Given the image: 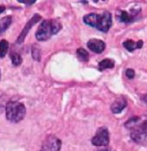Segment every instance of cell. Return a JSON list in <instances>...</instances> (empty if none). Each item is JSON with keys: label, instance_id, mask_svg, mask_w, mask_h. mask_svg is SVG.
<instances>
[{"label": "cell", "instance_id": "cell-1", "mask_svg": "<svg viewBox=\"0 0 147 151\" xmlns=\"http://www.w3.org/2000/svg\"><path fill=\"white\" fill-rule=\"evenodd\" d=\"M131 131V138L137 143L143 144L147 141V116H134L125 123Z\"/></svg>", "mask_w": 147, "mask_h": 151}, {"label": "cell", "instance_id": "cell-2", "mask_svg": "<svg viewBox=\"0 0 147 151\" xmlns=\"http://www.w3.org/2000/svg\"><path fill=\"white\" fill-rule=\"evenodd\" d=\"M83 21L85 24L90 25L97 30H100L102 32H107L112 27V14L104 11V12L98 14V13H90L83 17Z\"/></svg>", "mask_w": 147, "mask_h": 151}, {"label": "cell", "instance_id": "cell-3", "mask_svg": "<svg viewBox=\"0 0 147 151\" xmlns=\"http://www.w3.org/2000/svg\"><path fill=\"white\" fill-rule=\"evenodd\" d=\"M62 29V24L57 19L44 20L36 32V38L38 41H45L51 36L57 34Z\"/></svg>", "mask_w": 147, "mask_h": 151}, {"label": "cell", "instance_id": "cell-4", "mask_svg": "<svg viewBox=\"0 0 147 151\" xmlns=\"http://www.w3.org/2000/svg\"><path fill=\"white\" fill-rule=\"evenodd\" d=\"M6 119L12 122L22 121L26 113L25 106L17 101H10L5 106Z\"/></svg>", "mask_w": 147, "mask_h": 151}, {"label": "cell", "instance_id": "cell-5", "mask_svg": "<svg viewBox=\"0 0 147 151\" xmlns=\"http://www.w3.org/2000/svg\"><path fill=\"white\" fill-rule=\"evenodd\" d=\"M110 142V135L106 127H100L96 131L95 136L91 139L94 146H107Z\"/></svg>", "mask_w": 147, "mask_h": 151}, {"label": "cell", "instance_id": "cell-6", "mask_svg": "<svg viewBox=\"0 0 147 151\" xmlns=\"http://www.w3.org/2000/svg\"><path fill=\"white\" fill-rule=\"evenodd\" d=\"M61 146L62 142L59 137L54 135H50L44 139L40 151H59Z\"/></svg>", "mask_w": 147, "mask_h": 151}, {"label": "cell", "instance_id": "cell-7", "mask_svg": "<svg viewBox=\"0 0 147 151\" xmlns=\"http://www.w3.org/2000/svg\"><path fill=\"white\" fill-rule=\"evenodd\" d=\"M40 19H41V16L39 14H34L33 15V17L29 20V22L25 24V28L23 29L22 32L20 33V35L18 36V37L17 39V44H22L25 41V38L26 37L27 34L29 33L30 30L32 28V26L35 24H37L38 21H40Z\"/></svg>", "mask_w": 147, "mask_h": 151}, {"label": "cell", "instance_id": "cell-8", "mask_svg": "<svg viewBox=\"0 0 147 151\" xmlns=\"http://www.w3.org/2000/svg\"><path fill=\"white\" fill-rule=\"evenodd\" d=\"M87 46L90 50L95 53H101L105 49V43L100 39L92 38L87 42Z\"/></svg>", "mask_w": 147, "mask_h": 151}, {"label": "cell", "instance_id": "cell-9", "mask_svg": "<svg viewBox=\"0 0 147 151\" xmlns=\"http://www.w3.org/2000/svg\"><path fill=\"white\" fill-rule=\"evenodd\" d=\"M126 106H127L126 99L124 96H119L112 104L111 109L114 114H119L125 109Z\"/></svg>", "mask_w": 147, "mask_h": 151}, {"label": "cell", "instance_id": "cell-10", "mask_svg": "<svg viewBox=\"0 0 147 151\" xmlns=\"http://www.w3.org/2000/svg\"><path fill=\"white\" fill-rule=\"evenodd\" d=\"M143 41L142 40H139L138 42H134L133 40H126L125 42L123 43V45L124 47L130 52H133L136 49H140L143 47Z\"/></svg>", "mask_w": 147, "mask_h": 151}, {"label": "cell", "instance_id": "cell-11", "mask_svg": "<svg viewBox=\"0 0 147 151\" xmlns=\"http://www.w3.org/2000/svg\"><path fill=\"white\" fill-rule=\"evenodd\" d=\"M118 20L122 23L125 24H130L134 21L135 19V15H131L125 11H120L118 15Z\"/></svg>", "mask_w": 147, "mask_h": 151}, {"label": "cell", "instance_id": "cell-12", "mask_svg": "<svg viewBox=\"0 0 147 151\" xmlns=\"http://www.w3.org/2000/svg\"><path fill=\"white\" fill-rule=\"evenodd\" d=\"M12 22V16H6L0 19V34H3L10 27Z\"/></svg>", "mask_w": 147, "mask_h": 151}, {"label": "cell", "instance_id": "cell-13", "mask_svg": "<svg viewBox=\"0 0 147 151\" xmlns=\"http://www.w3.org/2000/svg\"><path fill=\"white\" fill-rule=\"evenodd\" d=\"M115 65V62L110 58H105L98 63V70L100 71H103L106 69H112Z\"/></svg>", "mask_w": 147, "mask_h": 151}, {"label": "cell", "instance_id": "cell-14", "mask_svg": "<svg viewBox=\"0 0 147 151\" xmlns=\"http://www.w3.org/2000/svg\"><path fill=\"white\" fill-rule=\"evenodd\" d=\"M77 57L82 62H87L89 60V53L83 48H78L77 50Z\"/></svg>", "mask_w": 147, "mask_h": 151}, {"label": "cell", "instance_id": "cell-15", "mask_svg": "<svg viewBox=\"0 0 147 151\" xmlns=\"http://www.w3.org/2000/svg\"><path fill=\"white\" fill-rule=\"evenodd\" d=\"M9 49V43L6 40L0 41V58H3L5 57Z\"/></svg>", "mask_w": 147, "mask_h": 151}, {"label": "cell", "instance_id": "cell-16", "mask_svg": "<svg viewBox=\"0 0 147 151\" xmlns=\"http://www.w3.org/2000/svg\"><path fill=\"white\" fill-rule=\"evenodd\" d=\"M11 60L12 63L14 66H18L22 63V58L19 54L16 53V52H12L11 54Z\"/></svg>", "mask_w": 147, "mask_h": 151}, {"label": "cell", "instance_id": "cell-17", "mask_svg": "<svg viewBox=\"0 0 147 151\" xmlns=\"http://www.w3.org/2000/svg\"><path fill=\"white\" fill-rule=\"evenodd\" d=\"M31 55L33 59L36 61H40L41 59V50L38 46H33L31 49Z\"/></svg>", "mask_w": 147, "mask_h": 151}, {"label": "cell", "instance_id": "cell-18", "mask_svg": "<svg viewBox=\"0 0 147 151\" xmlns=\"http://www.w3.org/2000/svg\"><path fill=\"white\" fill-rule=\"evenodd\" d=\"M125 75L129 78V79H133L135 76V71L133 69H127L125 71Z\"/></svg>", "mask_w": 147, "mask_h": 151}, {"label": "cell", "instance_id": "cell-19", "mask_svg": "<svg viewBox=\"0 0 147 151\" xmlns=\"http://www.w3.org/2000/svg\"><path fill=\"white\" fill-rule=\"evenodd\" d=\"M19 3H23V4H28V5H30V4H33L36 3V0H18Z\"/></svg>", "mask_w": 147, "mask_h": 151}, {"label": "cell", "instance_id": "cell-20", "mask_svg": "<svg viewBox=\"0 0 147 151\" xmlns=\"http://www.w3.org/2000/svg\"><path fill=\"white\" fill-rule=\"evenodd\" d=\"M4 10H5V7H4V6H0V14H1L2 12H4Z\"/></svg>", "mask_w": 147, "mask_h": 151}, {"label": "cell", "instance_id": "cell-21", "mask_svg": "<svg viewBox=\"0 0 147 151\" xmlns=\"http://www.w3.org/2000/svg\"><path fill=\"white\" fill-rule=\"evenodd\" d=\"M3 111H4V107L2 105H0V114L3 113Z\"/></svg>", "mask_w": 147, "mask_h": 151}, {"label": "cell", "instance_id": "cell-22", "mask_svg": "<svg viewBox=\"0 0 147 151\" xmlns=\"http://www.w3.org/2000/svg\"><path fill=\"white\" fill-rule=\"evenodd\" d=\"M98 151H112L111 149H104V150H100Z\"/></svg>", "mask_w": 147, "mask_h": 151}, {"label": "cell", "instance_id": "cell-23", "mask_svg": "<svg viewBox=\"0 0 147 151\" xmlns=\"http://www.w3.org/2000/svg\"><path fill=\"white\" fill-rule=\"evenodd\" d=\"M0 76H1V73H0Z\"/></svg>", "mask_w": 147, "mask_h": 151}]
</instances>
